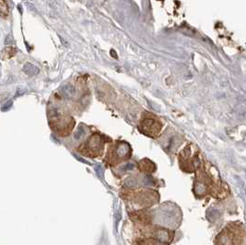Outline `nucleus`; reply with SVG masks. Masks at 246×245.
Returning a JSON list of instances; mask_svg holds the SVG:
<instances>
[{"label": "nucleus", "mask_w": 246, "mask_h": 245, "mask_svg": "<svg viewBox=\"0 0 246 245\" xmlns=\"http://www.w3.org/2000/svg\"><path fill=\"white\" fill-rule=\"evenodd\" d=\"M102 137L98 134H94L90 136L89 141V148L90 149L96 150L102 147Z\"/></svg>", "instance_id": "obj_1"}, {"label": "nucleus", "mask_w": 246, "mask_h": 245, "mask_svg": "<svg viewBox=\"0 0 246 245\" xmlns=\"http://www.w3.org/2000/svg\"><path fill=\"white\" fill-rule=\"evenodd\" d=\"M61 93H62V95L65 98L70 99L75 95L76 90H75V88L72 85L67 84V85H65L64 87H62V89H61Z\"/></svg>", "instance_id": "obj_2"}, {"label": "nucleus", "mask_w": 246, "mask_h": 245, "mask_svg": "<svg viewBox=\"0 0 246 245\" xmlns=\"http://www.w3.org/2000/svg\"><path fill=\"white\" fill-rule=\"evenodd\" d=\"M84 135H85V129H84L83 125H79L74 133V138L76 140H79Z\"/></svg>", "instance_id": "obj_3"}, {"label": "nucleus", "mask_w": 246, "mask_h": 245, "mask_svg": "<svg viewBox=\"0 0 246 245\" xmlns=\"http://www.w3.org/2000/svg\"><path fill=\"white\" fill-rule=\"evenodd\" d=\"M1 4H2V2H0V15L5 17L6 15L7 14V6L6 4L4 6H1Z\"/></svg>", "instance_id": "obj_4"}]
</instances>
